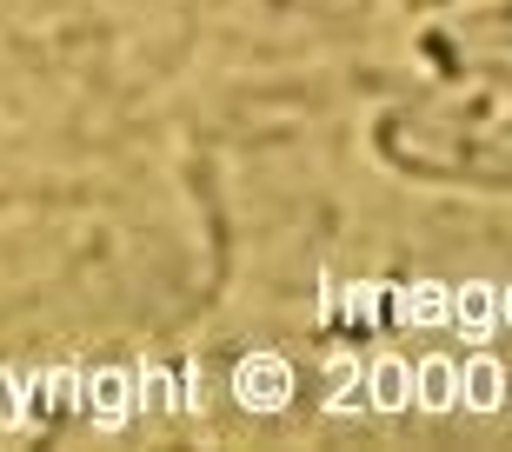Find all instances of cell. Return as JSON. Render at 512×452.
I'll return each mask as SVG.
<instances>
[{"label": "cell", "instance_id": "1", "mask_svg": "<svg viewBox=\"0 0 512 452\" xmlns=\"http://www.w3.org/2000/svg\"><path fill=\"white\" fill-rule=\"evenodd\" d=\"M240 399H247L253 413H273V406H286V399H293V373H286L273 353L247 359V373H240Z\"/></svg>", "mask_w": 512, "mask_h": 452}, {"label": "cell", "instance_id": "2", "mask_svg": "<svg viewBox=\"0 0 512 452\" xmlns=\"http://www.w3.org/2000/svg\"><path fill=\"white\" fill-rule=\"evenodd\" d=\"M453 326L473 339V346H486V339H493V326H499V293L486 280L459 286V293H453Z\"/></svg>", "mask_w": 512, "mask_h": 452}, {"label": "cell", "instance_id": "3", "mask_svg": "<svg viewBox=\"0 0 512 452\" xmlns=\"http://www.w3.org/2000/svg\"><path fill=\"white\" fill-rule=\"evenodd\" d=\"M413 406H426V413H453L459 406V366L453 359H413Z\"/></svg>", "mask_w": 512, "mask_h": 452}, {"label": "cell", "instance_id": "4", "mask_svg": "<svg viewBox=\"0 0 512 452\" xmlns=\"http://www.w3.org/2000/svg\"><path fill=\"white\" fill-rule=\"evenodd\" d=\"M499 399H506V366L499 359H466L459 366V406H473V413H493Z\"/></svg>", "mask_w": 512, "mask_h": 452}, {"label": "cell", "instance_id": "5", "mask_svg": "<svg viewBox=\"0 0 512 452\" xmlns=\"http://www.w3.org/2000/svg\"><path fill=\"white\" fill-rule=\"evenodd\" d=\"M366 399H373V406H380V413H399V406H413V366H406V359H373V366H366Z\"/></svg>", "mask_w": 512, "mask_h": 452}, {"label": "cell", "instance_id": "6", "mask_svg": "<svg viewBox=\"0 0 512 452\" xmlns=\"http://www.w3.org/2000/svg\"><path fill=\"white\" fill-rule=\"evenodd\" d=\"M399 320H413V326H446V320H453V293H446L439 280L406 286V293H399Z\"/></svg>", "mask_w": 512, "mask_h": 452}, {"label": "cell", "instance_id": "7", "mask_svg": "<svg viewBox=\"0 0 512 452\" xmlns=\"http://www.w3.org/2000/svg\"><path fill=\"white\" fill-rule=\"evenodd\" d=\"M499 320H506V326H512V280H506V286H499Z\"/></svg>", "mask_w": 512, "mask_h": 452}]
</instances>
